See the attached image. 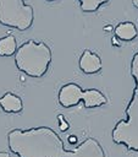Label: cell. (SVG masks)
I'll list each match as a JSON object with an SVG mask.
<instances>
[{"label": "cell", "mask_w": 138, "mask_h": 157, "mask_svg": "<svg viewBox=\"0 0 138 157\" xmlns=\"http://www.w3.org/2000/svg\"><path fill=\"white\" fill-rule=\"evenodd\" d=\"M7 145L17 157H106L103 146L94 137L67 150L62 139L49 126L12 129L7 132Z\"/></svg>", "instance_id": "obj_1"}, {"label": "cell", "mask_w": 138, "mask_h": 157, "mask_svg": "<svg viewBox=\"0 0 138 157\" xmlns=\"http://www.w3.org/2000/svg\"><path fill=\"white\" fill-rule=\"evenodd\" d=\"M129 74L134 81L133 93L126 107V117L115 124L111 139L114 144L125 146L128 151L138 152V52L131 59Z\"/></svg>", "instance_id": "obj_2"}, {"label": "cell", "mask_w": 138, "mask_h": 157, "mask_svg": "<svg viewBox=\"0 0 138 157\" xmlns=\"http://www.w3.org/2000/svg\"><path fill=\"white\" fill-rule=\"evenodd\" d=\"M51 59L50 47L44 42H35L33 39L21 44L15 53L16 67L33 78H40L48 72Z\"/></svg>", "instance_id": "obj_3"}, {"label": "cell", "mask_w": 138, "mask_h": 157, "mask_svg": "<svg viewBox=\"0 0 138 157\" xmlns=\"http://www.w3.org/2000/svg\"><path fill=\"white\" fill-rule=\"evenodd\" d=\"M57 102L64 108H72L79 102H83V105L87 109H93L105 105L107 103V97L96 88H88L83 91L79 85L68 82L59 90Z\"/></svg>", "instance_id": "obj_4"}, {"label": "cell", "mask_w": 138, "mask_h": 157, "mask_svg": "<svg viewBox=\"0 0 138 157\" xmlns=\"http://www.w3.org/2000/svg\"><path fill=\"white\" fill-rule=\"evenodd\" d=\"M34 21V11L32 5L24 0H0V25L27 31Z\"/></svg>", "instance_id": "obj_5"}, {"label": "cell", "mask_w": 138, "mask_h": 157, "mask_svg": "<svg viewBox=\"0 0 138 157\" xmlns=\"http://www.w3.org/2000/svg\"><path fill=\"white\" fill-rule=\"evenodd\" d=\"M78 66L84 74L93 75V74H96L101 70L103 63H101L100 56L96 53H94L89 49H85L82 52V54L79 56Z\"/></svg>", "instance_id": "obj_6"}, {"label": "cell", "mask_w": 138, "mask_h": 157, "mask_svg": "<svg viewBox=\"0 0 138 157\" xmlns=\"http://www.w3.org/2000/svg\"><path fill=\"white\" fill-rule=\"evenodd\" d=\"M0 107L6 113H20L23 109V102L20 96L6 92L0 97Z\"/></svg>", "instance_id": "obj_7"}, {"label": "cell", "mask_w": 138, "mask_h": 157, "mask_svg": "<svg viewBox=\"0 0 138 157\" xmlns=\"http://www.w3.org/2000/svg\"><path fill=\"white\" fill-rule=\"evenodd\" d=\"M114 32H115L116 38H118L120 40H125V42H131L138 36V31H137L136 25L133 22H129V21H125V22L118 23L114 28Z\"/></svg>", "instance_id": "obj_8"}, {"label": "cell", "mask_w": 138, "mask_h": 157, "mask_svg": "<svg viewBox=\"0 0 138 157\" xmlns=\"http://www.w3.org/2000/svg\"><path fill=\"white\" fill-rule=\"evenodd\" d=\"M17 50V42L12 34L0 38V56H11Z\"/></svg>", "instance_id": "obj_9"}, {"label": "cell", "mask_w": 138, "mask_h": 157, "mask_svg": "<svg viewBox=\"0 0 138 157\" xmlns=\"http://www.w3.org/2000/svg\"><path fill=\"white\" fill-rule=\"evenodd\" d=\"M79 4V7L83 12H95L98 9H100L103 5L109 2V0H77Z\"/></svg>", "instance_id": "obj_10"}, {"label": "cell", "mask_w": 138, "mask_h": 157, "mask_svg": "<svg viewBox=\"0 0 138 157\" xmlns=\"http://www.w3.org/2000/svg\"><path fill=\"white\" fill-rule=\"evenodd\" d=\"M57 119H59V123H60V130H61V131L67 130V129H68V123H66V121L64 120V115H59Z\"/></svg>", "instance_id": "obj_11"}, {"label": "cell", "mask_w": 138, "mask_h": 157, "mask_svg": "<svg viewBox=\"0 0 138 157\" xmlns=\"http://www.w3.org/2000/svg\"><path fill=\"white\" fill-rule=\"evenodd\" d=\"M0 157H11V156H10L9 152H4V151H1V152H0Z\"/></svg>", "instance_id": "obj_12"}, {"label": "cell", "mask_w": 138, "mask_h": 157, "mask_svg": "<svg viewBox=\"0 0 138 157\" xmlns=\"http://www.w3.org/2000/svg\"><path fill=\"white\" fill-rule=\"evenodd\" d=\"M132 5L138 10V0H132Z\"/></svg>", "instance_id": "obj_13"}, {"label": "cell", "mask_w": 138, "mask_h": 157, "mask_svg": "<svg viewBox=\"0 0 138 157\" xmlns=\"http://www.w3.org/2000/svg\"><path fill=\"white\" fill-rule=\"evenodd\" d=\"M46 1H49V2H51V1H56V0H46Z\"/></svg>", "instance_id": "obj_14"}]
</instances>
